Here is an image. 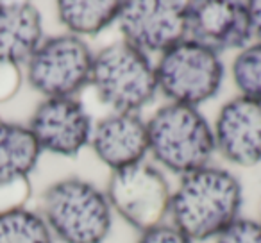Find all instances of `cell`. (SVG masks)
I'll use <instances>...</instances> for the list:
<instances>
[{
    "label": "cell",
    "mask_w": 261,
    "mask_h": 243,
    "mask_svg": "<svg viewBox=\"0 0 261 243\" xmlns=\"http://www.w3.org/2000/svg\"><path fill=\"white\" fill-rule=\"evenodd\" d=\"M27 127L41 150L73 157L91 140V118L77 98H45L36 107Z\"/></svg>",
    "instance_id": "9"
},
{
    "label": "cell",
    "mask_w": 261,
    "mask_h": 243,
    "mask_svg": "<svg viewBox=\"0 0 261 243\" xmlns=\"http://www.w3.org/2000/svg\"><path fill=\"white\" fill-rule=\"evenodd\" d=\"M215 149L240 167L261 163V104L236 97L224 104L215 124Z\"/></svg>",
    "instance_id": "11"
},
{
    "label": "cell",
    "mask_w": 261,
    "mask_h": 243,
    "mask_svg": "<svg viewBox=\"0 0 261 243\" xmlns=\"http://www.w3.org/2000/svg\"><path fill=\"white\" fill-rule=\"evenodd\" d=\"M154 70L158 90L170 104L190 107L213 98L224 83L220 56L188 38L163 52Z\"/></svg>",
    "instance_id": "5"
},
{
    "label": "cell",
    "mask_w": 261,
    "mask_h": 243,
    "mask_svg": "<svg viewBox=\"0 0 261 243\" xmlns=\"http://www.w3.org/2000/svg\"><path fill=\"white\" fill-rule=\"evenodd\" d=\"M43 27L36 6L29 2H0V65L27 63L41 43Z\"/></svg>",
    "instance_id": "13"
},
{
    "label": "cell",
    "mask_w": 261,
    "mask_h": 243,
    "mask_svg": "<svg viewBox=\"0 0 261 243\" xmlns=\"http://www.w3.org/2000/svg\"><path fill=\"white\" fill-rule=\"evenodd\" d=\"M41 211L50 232L63 243H104L111 231L108 197L83 179H63L48 186Z\"/></svg>",
    "instance_id": "3"
},
{
    "label": "cell",
    "mask_w": 261,
    "mask_h": 243,
    "mask_svg": "<svg viewBox=\"0 0 261 243\" xmlns=\"http://www.w3.org/2000/svg\"><path fill=\"white\" fill-rule=\"evenodd\" d=\"M138 243H193V241H190L174 225L161 224L158 227L150 229V231L142 232V238L138 239Z\"/></svg>",
    "instance_id": "19"
},
{
    "label": "cell",
    "mask_w": 261,
    "mask_h": 243,
    "mask_svg": "<svg viewBox=\"0 0 261 243\" xmlns=\"http://www.w3.org/2000/svg\"><path fill=\"white\" fill-rule=\"evenodd\" d=\"M90 83L98 98L115 113H138L154 100L158 91L150 58L123 40L93 56Z\"/></svg>",
    "instance_id": "4"
},
{
    "label": "cell",
    "mask_w": 261,
    "mask_h": 243,
    "mask_svg": "<svg viewBox=\"0 0 261 243\" xmlns=\"http://www.w3.org/2000/svg\"><path fill=\"white\" fill-rule=\"evenodd\" d=\"M93 54L73 34H59L41 41L27 61V80L47 98L73 97L91 79Z\"/></svg>",
    "instance_id": "6"
},
{
    "label": "cell",
    "mask_w": 261,
    "mask_h": 243,
    "mask_svg": "<svg viewBox=\"0 0 261 243\" xmlns=\"http://www.w3.org/2000/svg\"><path fill=\"white\" fill-rule=\"evenodd\" d=\"M91 147L113 172L142 163L149 152V129L138 113H113L95 125Z\"/></svg>",
    "instance_id": "12"
},
{
    "label": "cell",
    "mask_w": 261,
    "mask_h": 243,
    "mask_svg": "<svg viewBox=\"0 0 261 243\" xmlns=\"http://www.w3.org/2000/svg\"><path fill=\"white\" fill-rule=\"evenodd\" d=\"M149 152L174 174L188 175L207 167L215 152V136L197 107L167 104L147 122Z\"/></svg>",
    "instance_id": "2"
},
{
    "label": "cell",
    "mask_w": 261,
    "mask_h": 243,
    "mask_svg": "<svg viewBox=\"0 0 261 243\" xmlns=\"http://www.w3.org/2000/svg\"><path fill=\"white\" fill-rule=\"evenodd\" d=\"M245 4L247 13H249L250 34H252V38H256L257 43H261V0H250Z\"/></svg>",
    "instance_id": "20"
},
{
    "label": "cell",
    "mask_w": 261,
    "mask_h": 243,
    "mask_svg": "<svg viewBox=\"0 0 261 243\" xmlns=\"http://www.w3.org/2000/svg\"><path fill=\"white\" fill-rule=\"evenodd\" d=\"M186 38L217 54L249 47L252 34L247 4L229 0L186 2Z\"/></svg>",
    "instance_id": "10"
},
{
    "label": "cell",
    "mask_w": 261,
    "mask_h": 243,
    "mask_svg": "<svg viewBox=\"0 0 261 243\" xmlns=\"http://www.w3.org/2000/svg\"><path fill=\"white\" fill-rule=\"evenodd\" d=\"M232 79L242 97L261 104V43L242 48L232 61Z\"/></svg>",
    "instance_id": "17"
},
{
    "label": "cell",
    "mask_w": 261,
    "mask_h": 243,
    "mask_svg": "<svg viewBox=\"0 0 261 243\" xmlns=\"http://www.w3.org/2000/svg\"><path fill=\"white\" fill-rule=\"evenodd\" d=\"M217 243H261V222L236 218L217 236Z\"/></svg>",
    "instance_id": "18"
},
{
    "label": "cell",
    "mask_w": 261,
    "mask_h": 243,
    "mask_svg": "<svg viewBox=\"0 0 261 243\" xmlns=\"http://www.w3.org/2000/svg\"><path fill=\"white\" fill-rule=\"evenodd\" d=\"M242 184L224 168L204 167L182 175L170 199L172 225L190 241L217 238L240 218Z\"/></svg>",
    "instance_id": "1"
},
{
    "label": "cell",
    "mask_w": 261,
    "mask_h": 243,
    "mask_svg": "<svg viewBox=\"0 0 261 243\" xmlns=\"http://www.w3.org/2000/svg\"><path fill=\"white\" fill-rule=\"evenodd\" d=\"M123 41L147 52H167L186 40V2L129 0L116 18Z\"/></svg>",
    "instance_id": "8"
},
{
    "label": "cell",
    "mask_w": 261,
    "mask_h": 243,
    "mask_svg": "<svg viewBox=\"0 0 261 243\" xmlns=\"http://www.w3.org/2000/svg\"><path fill=\"white\" fill-rule=\"evenodd\" d=\"M40 154L41 149L29 127L0 122V188L29 177Z\"/></svg>",
    "instance_id": "14"
},
{
    "label": "cell",
    "mask_w": 261,
    "mask_h": 243,
    "mask_svg": "<svg viewBox=\"0 0 261 243\" xmlns=\"http://www.w3.org/2000/svg\"><path fill=\"white\" fill-rule=\"evenodd\" d=\"M106 197L111 209L130 227L147 232L163 224L170 211L172 193L167 179L158 168L138 163L113 172Z\"/></svg>",
    "instance_id": "7"
},
{
    "label": "cell",
    "mask_w": 261,
    "mask_h": 243,
    "mask_svg": "<svg viewBox=\"0 0 261 243\" xmlns=\"http://www.w3.org/2000/svg\"><path fill=\"white\" fill-rule=\"evenodd\" d=\"M0 243H52L43 217L18 206L0 211Z\"/></svg>",
    "instance_id": "16"
},
{
    "label": "cell",
    "mask_w": 261,
    "mask_h": 243,
    "mask_svg": "<svg viewBox=\"0 0 261 243\" xmlns=\"http://www.w3.org/2000/svg\"><path fill=\"white\" fill-rule=\"evenodd\" d=\"M123 2L118 0H59V22L73 36H95L116 22Z\"/></svg>",
    "instance_id": "15"
}]
</instances>
